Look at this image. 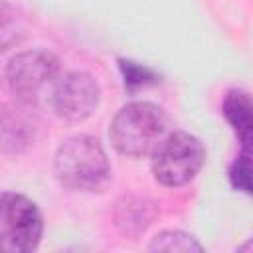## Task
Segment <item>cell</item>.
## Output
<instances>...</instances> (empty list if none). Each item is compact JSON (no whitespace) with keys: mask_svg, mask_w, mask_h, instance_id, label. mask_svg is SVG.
<instances>
[{"mask_svg":"<svg viewBox=\"0 0 253 253\" xmlns=\"http://www.w3.org/2000/svg\"><path fill=\"white\" fill-rule=\"evenodd\" d=\"M53 174L71 192H97L111 180V164L95 136L75 134L59 144L53 158Z\"/></svg>","mask_w":253,"mask_h":253,"instance_id":"cell-1","label":"cell"},{"mask_svg":"<svg viewBox=\"0 0 253 253\" xmlns=\"http://www.w3.org/2000/svg\"><path fill=\"white\" fill-rule=\"evenodd\" d=\"M166 113L148 101H132L119 109L111 126L109 138L113 148L128 158H140L152 152L166 132Z\"/></svg>","mask_w":253,"mask_h":253,"instance_id":"cell-2","label":"cell"},{"mask_svg":"<svg viewBox=\"0 0 253 253\" xmlns=\"http://www.w3.org/2000/svg\"><path fill=\"white\" fill-rule=\"evenodd\" d=\"M206 160L204 144L190 132L166 134L152 150V174L168 188H178L194 180Z\"/></svg>","mask_w":253,"mask_h":253,"instance_id":"cell-3","label":"cell"},{"mask_svg":"<svg viewBox=\"0 0 253 253\" xmlns=\"http://www.w3.org/2000/svg\"><path fill=\"white\" fill-rule=\"evenodd\" d=\"M42 231L40 208L22 194L4 192L0 198V247L6 253H32Z\"/></svg>","mask_w":253,"mask_h":253,"instance_id":"cell-4","label":"cell"},{"mask_svg":"<svg viewBox=\"0 0 253 253\" xmlns=\"http://www.w3.org/2000/svg\"><path fill=\"white\" fill-rule=\"evenodd\" d=\"M4 73L12 95L22 105H34L40 93L57 81L59 59L45 49H28L10 57Z\"/></svg>","mask_w":253,"mask_h":253,"instance_id":"cell-5","label":"cell"},{"mask_svg":"<svg viewBox=\"0 0 253 253\" xmlns=\"http://www.w3.org/2000/svg\"><path fill=\"white\" fill-rule=\"evenodd\" d=\"M49 101L59 119L81 123L99 105V85L85 71H69L51 85Z\"/></svg>","mask_w":253,"mask_h":253,"instance_id":"cell-6","label":"cell"},{"mask_svg":"<svg viewBox=\"0 0 253 253\" xmlns=\"http://www.w3.org/2000/svg\"><path fill=\"white\" fill-rule=\"evenodd\" d=\"M221 113L235 132L241 150L243 152H253V99L249 93L231 89L223 97Z\"/></svg>","mask_w":253,"mask_h":253,"instance_id":"cell-7","label":"cell"},{"mask_svg":"<svg viewBox=\"0 0 253 253\" xmlns=\"http://www.w3.org/2000/svg\"><path fill=\"white\" fill-rule=\"evenodd\" d=\"M113 217H115V225L121 233L128 235V237H136L150 225V221L154 217V206H152V202H148L144 198L123 196L115 204Z\"/></svg>","mask_w":253,"mask_h":253,"instance_id":"cell-8","label":"cell"},{"mask_svg":"<svg viewBox=\"0 0 253 253\" xmlns=\"http://www.w3.org/2000/svg\"><path fill=\"white\" fill-rule=\"evenodd\" d=\"M34 138V125L28 115H24L20 109L10 111L6 109L2 113V152H20L30 144Z\"/></svg>","mask_w":253,"mask_h":253,"instance_id":"cell-9","label":"cell"},{"mask_svg":"<svg viewBox=\"0 0 253 253\" xmlns=\"http://www.w3.org/2000/svg\"><path fill=\"white\" fill-rule=\"evenodd\" d=\"M150 251H176V253H200L204 251L202 243L186 233V231H180V229H166V231H160L158 235L152 237L150 245H148Z\"/></svg>","mask_w":253,"mask_h":253,"instance_id":"cell-10","label":"cell"},{"mask_svg":"<svg viewBox=\"0 0 253 253\" xmlns=\"http://www.w3.org/2000/svg\"><path fill=\"white\" fill-rule=\"evenodd\" d=\"M227 178L235 190L253 196V152H241L231 162L227 170Z\"/></svg>","mask_w":253,"mask_h":253,"instance_id":"cell-11","label":"cell"},{"mask_svg":"<svg viewBox=\"0 0 253 253\" xmlns=\"http://www.w3.org/2000/svg\"><path fill=\"white\" fill-rule=\"evenodd\" d=\"M119 67H121V73H123L125 87H128V89L146 87V85H150V83L156 81L154 71H150L148 67L136 63V61H130V59H119Z\"/></svg>","mask_w":253,"mask_h":253,"instance_id":"cell-12","label":"cell"},{"mask_svg":"<svg viewBox=\"0 0 253 253\" xmlns=\"http://www.w3.org/2000/svg\"><path fill=\"white\" fill-rule=\"evenodd\" d=\"M239 251H253V239H249L247 243L239 245Z\"/></svg>","mask_w":253,"mask_h":253,"instance_id":"cell-13","label":"cell"}]
</instances>
